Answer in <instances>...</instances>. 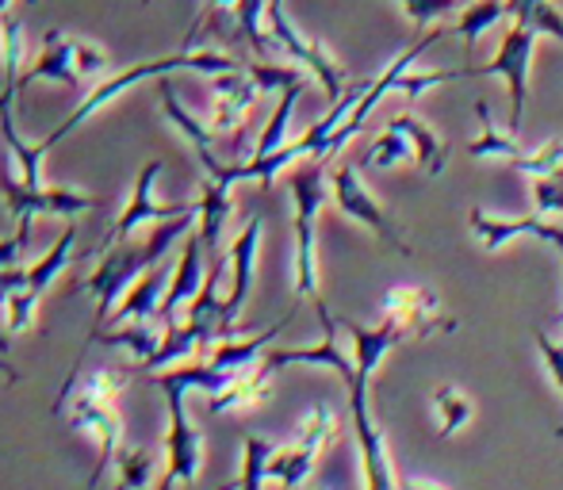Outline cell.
I'll use <instances>...</instances> for the list:
<instances>
[{
	"mask_svg": "<svg viewBox=\"0 0 563 490\" xmlns=\"http://www.w3.org/2000/svg\"><path fill=\"white\" fill-rule=\"evenodd\" d=\"M192 231H196V211H188V215L169 219V223H157L142 242L112 245V249L100 257V265L92 268V276L81 283V291H89V296L97 299V319H92L89 342L97 334H104L108 319H112L119 299L126 296V288H131L142 272H150L154 265H162V260L169 257L173 245L185 242ZM89 342H85V345H89Z\"/></svg>",
	"mask_w": 563,
	"mask_h": 490,
	"instance_id": "6da1fadb",
	"label": "cell"
},
{
	"mask_svg": "<svg viewBox=\"0 0 563 490\" xmlns=\"http://www.w3.org/2000/svg\"><path fill=\"white\" fill-rule=\"evenodd\" d=\"M238 69H245V62L230 58V54H219V51H177V54H165V58H150V62H139V66H131V69L108 74L104 81H97L92 89H85L81 104H77L74 112L66 115V123L54 126V131L46 134L43 142H38V149H43V154H51V149L58 146L66 134H74L85 120H92L97 112H104L112 100H119L123 92H131L139 81H150V77H169V74L219 77V74H238Z\"/></svg>",
	"mask_w": 563,
	"mask_h": 490,
	"instance_id": "7a4b0ae2",
	"label": "cell"
},
{
	"mask_svg": "<svg viewBox=\"0 0 563 490\" xmlns=\"http://www.w3.org/2000/svg\"><path fill=\"white\" fill-rule=\"evenodd\" d=\"M327 196H330L327 162H307L291 177V203H296V296L314 299V311L327 307L319 288V234H314Z\"/></svg>",
	"mask_w": 563,
	"mask_h": 490,
	"instance_id": "3957f363",
	"label": "cell"
},
{
	"mask_svg": "<svg viewBox=\"0 0 563 490\" xmlns=\"http://www.w3.org/2000/svg\"><path fill=\"white\" fill-rule=\"evenodd\" d=\"M108 69H112V58H108L104 46L69 35V31H46L38 58L31 62L27 74H20V89H31V85H38V81L66 85V89H85V85L104 81Z\"/></svg>",
	"mask_w": 563,
	"mask_h": 490,
	"instance_id": "277c9868",
	"label": "cell"
},
{
	"mask_svg": "<svg viewBox=\"0 0 563 490\" xmlns=\"http://www.w3.org/2000/svg\"><path fill=\"white\" fill-rule=\"evenodd\" d=\"M54 414H66L74 433H81L85 441L97 445V468L89 476V487H97L104 479V471L115 468L119 445H123V417L112 399L85 391V387H62V399L54 402Z\"/></svg>",
	"mask_w": 563,
	"mask_h": 490,
	"instance_id": "5b68a950",
	"label": "cell"
},
{
	"mask_svg": "<svg viewBox=\"0 0 563 490\" xmlns=\"http://www.w3.org/2000/svg\"><path fill=\"white\" fill-rule=\"evenodd\" d=\"M338 433H341V422H338L334 407H330V402H314L303 414V422H299L296 441L276 445L273 456H268V483H280L284 490H299L307 483V476L314 471L319 456L338 441Z\"/></svg>",
	"mask_w": 563,
	"mask_h": 490,
	"instance_id": "8992f818",
	"label": "cell"
},
{
	"mask_svg": "<svg viewBox=\"0 0 563 490\" xmlns=\"http://www.w3.org/2000/svg\"><path fill=\"white\" fill-rule=\"evenodd\" d=\"M265 23H268V35H273L276 51H280L288 62H296L303 74H311L314 81H319V89L327 92L330 100H341V92H345V74H341V62L319 43V38H307L303 31L288 20V12H284V0H268Z\"/></svg>",
	"mask_w": 563,
	"mask_h": 490,
	"instance_id": "52a82bcc",
	"label": "cell"
},
{
	"mask_svg": "<svg viewBox=\"0 0 563 490\" xmlns=\"http://www.w3.org/2000/svg\"><path fill=\"white\" fill-rule=\"evenodd\" d=\"M537 31L521 27V23H510L506 38L498 43L495 58L487 66H464L467 77H503L506 89H510V134L521 131V120H526V100H529V66H533V51H537Z\"/></svg>",
	"mask_w": 563,
	"mask_h": 490,
	"instance_id": "ba28073f",
	"label": "cell"
},
{
	"mask_svg": "<svg viewBox=\"0 0 563 490\" xmlns=\"http://www.w3.org/2000/svg\"><path fill=\"white\" fill-rule=\"evenodd\" d=\"M330 196H334L341 215H349L353 223H361L364 231H372L384 245H391L399 257H410V253H415L407 245V238L399 234V226L387 219V211L372 200V192L364 188V180H361V169H356L353 162L334 165V172H330Z\"/></svg>",
	"mask_w": 563,
	"mask_h": 490,
	"instance_id": "9c48e42d",
	"label": "cell"
},
{
	"mask_svg": "<svg viewBox=\"0 0 563 490\" xmlns=\"http://www.w3.org/2000/svg\"><path fill=\"white\" fill-rule=\"evenodd\" d=\"M162 169H165L162 157H154V162H146L139 169V180H134V188H131V200H126V208L119 211V219L112 226L115 245L134 242L146 226L169 223V219H180V215H188V211H196V200H188V203L157 200V177H162Z\"/></svg>",
	"mask_w": 563,
	"mask_h": 490,
	"instance_id": "30bf717a",
	"label": "cell"
},
{
	"mask_svg": "<svg viewBox=\"0 0 563 490\" xmlns=\"http://www.w3.org/2000/svg\"><path fill=\"white\" fill-rule=\"evenodd\" d=\"M165 479L180 487H196L203 468V433L192 425L185 407V391H165Z\"/></svg>",
	"mask_w": 563,
	"mask_h": 490,
	"instance_id": "8fae6325",
	"label": "cell"
},
{
	"mask_svg": "<svg viewBox=\"0 0 563 490\" xmlns=\"http://www.w3.org/2000/svg\"><path fill=\"white\" fill-rule=\"evenodd\" d=\"M349 410H353V433H356V448H361L364 490H399L391 456H387L384 430H379L368 410V379L361 376L353 379V387H349Z\"/></svg>",
	"mask_w": 563,
	"mask_h": 490,
	"instance_id": "7c38bea8",
	"label": "cell"
},
{
	"mask_svg": "<svg viewBox=\"0 0 563 490\" xmlns=\"http://www.w3.org/2000/svg\"><path fill=\"white\" fill-rule=\"evenodd\" d=\"M384 319L395 322L407 337L452 334L460 326L456 319L441 311L438 296L430 288H418V283H395L384 291Z\"/></svg>",
	"mask_w": 563,
	"mask_h": 490,
	"instance_id": "4fadbf2b",
	"label": "cell"
},
{
	"mask_svg": "<svg viewBox=\"0 0 563 490\" xmlns=\"http://www.w3.org/2000/svg\"><path fill=\"white\" fill-rule=\"evenodd\" d=\"M0 192L4 203L12 211V219H38V215H58V219H74L85 211L97 208V200L74 188H54V185H38L27 188L20 177H0Z\"/></svg>",
	"mask_w": 563,
	"mask_h": 490,
	"instance_id": "5bb4252c",
	"label": "cell"
},
{
	"mask_svg": "<svg viewBox=\"0 0 563 490\" xmlns=\"http://www.w3.org/2000/svg\"><path fill=\"white\" fill-rule=\"evenodd\" d=\"M319 322H322V342L319 345H296V349H273L265 353V365L268 368H288V365H307V368H330L334 376L345 383V391L353 387L356 379V360L345 357V349H341L338 342V319L327 311V307H319Z\"/></svg>",
	"mask_w": 563,
	"mask_h": 490,
	"instance_id": "9a60e30c",
	"label": "cell"
},
{
	"mask_svg": "<svg viewBox=\"0 0 563 490\" xmlns=\"http://www.w3.org/2000/svg\"><path fill=\"white\" fill-rule=\"evenodd\" d=\"M261 234H265V219L253 215L250 223L238 231V238L230 242L227 268H230V296L223 299V334H234V322L242 314L245 299L253 291V268H257V249Z\"/></svg>",
	"mask_w": 563,
	"mask_h": 490,
	"instance_id": "2e32d148",
	"label": "cell"
},
{
	"mask_svg": "<svg viewBox=\"0 0 563 490\" xmlns=\"http://www.w3.org/2000/svg\"><path fill=\"white\" fill-rule=\"evenodd\" d=\"M261 85L250 77V69H238V74H219L211 77V115L208 126L216 138H230L245 126V115L257 104Z\"/></svg>",
	"mask_w": 563,
	"mask_h": 490,
	"instance_id": "e0dca14e",
	"label": "cell"
},
{
	"mask_svg": "<svg viewBox=\"0 0 563 490\" xmlns=\"http://www.w3.org/2000/svg\"><path fill=\"white\" fill-rule=\"evenodd\" d=\"M173 272H177V265H173L169 257H165L162 265L150 268V272H142L139 280H134L131 288H126V296L119 299V307L112 311V319H108V326L162 319V307H165V296H169Z\"/></svg>",
	"mask_w": 563,
	"mask_h": 490,
	"instance_id": "ac0fdd59",
	"label": "cell"
},
{
	"mask_svg": "<svg viewBox=\"0 0 563 490\" xmlns=\"http://www.w3.org/2000/svg\"><path fill=\"white\" fill-rule=\"evenodd\" d=\"M467 226H472V234L479 238L483 249H503V245H510L514 238H541V242H552L560 249L563 245V226L549 223L544 215H526V219H506V215H487V211L475 208L472 215H467Z\"/></svg>",
	"mask_w": 563,
	"mask_h": 490,
	"instance_id": "d6986e66",
	"label": "cell"
},
{
	"mask_svg": "<svg viewBox=\"0 0 563 490\" xmlns=\"http://www.w3.org/2000/svg\"><path fill=\"white\" fill-rule=\"evenodd\" d=\"M203 238L200 234H188L185 238V253L177 260V272H173V283H169V296H165V307H162V326H173L180 311L192 307V299L200 296L203 280H208V265H203Z\"/></svg>",
	"mask_w": 563,
	"mask_h": 490,
	"instance_id": "ffe728a7",
	"label": "cell"
},
{
	"mask_svg": "<svg viewBox=\"0 0 563 490\" xmlns=\"http://www.w3.org/2000/svg\"><path fill=\"white\" fill-rule=\"evenodd\" d=\"M338 326L353 337V360H356V376H361V379L376 376V368L384 365L387 353H391L395 345L407 342V334H402V330L395 326V322H387V319L379 322V326H361V322L341 319Z\"/></svg>",
	"mask_w": 563,
	"mask_h": 490,
	"instance_id": "44dd1931",
	"label": "cell"
},
{
	"mask_svg": "<svg viewBox=\"0 0 563 490\" xmlns=\"http://www.w3.org/2000/svg\"><path fill=\"white\" fill-rule=\"evenodd\" d=\"M230 211H234V185L203 177L200 196H196V234L203 238V249L208 253H219Z\"/></svg>",
	"mask_w": 563,
	"mask_h": 490,
	"instance_id": "7402d4cb",
	"label": "cell"
},
{
	"mask_svg": "<svg viewBox=\"0 0 563 490\" xmlns=\"http://www.w3.org/2000/svg\"><path fill=\"white\" fill-rule=\"evenodd\" d=\"M273 394V368L261 360V365L245 368L242 376H234L219 394H208L211 414H234V410H253Z\"/></svg>",
	"mask_w": 563,
	"mask_h": 490,
	"instance_id": "603a6c76",
	"label": "cell"
},
{
	"mask_svg": "<svg viewBox=\"0 0 563 490\" xmlns=\"http://www.w3.org/2000/svg\"><path fill=\"white\" fill-rule=\"evenodd\" d=\"M15 92H20V89H12V85H4V89H0V134H4L8 149H12L15 169H20V180L27 188H38V185H43V157L46 154L38 146H31V142H23L20 131H15V115H12Z\"/></svg>",
	"mask_w": 563,
	"mask_h": 490,
	"instance_id": "cb8c5ba5",
	"label": "cell"
},
{
	"mask_svg": "<svg viewBox=\"0 0 563 490\" xmlns=\"http://www.w3.org/2000/svg\"><path fill=\"white\" fill-rule=\"evenodd\" d=\"M391 126L395 131H402L410 138V149H415V162L422 165L426 177H441V172L449 169V142L441 138L433 126H426L418 120L415 112H399L391 115Z\"/></svg>",
	"mask_w": 563,
	"mask_h": 490,
	"instance_id": "d4e9b609",
	"label": "cell"
},
{
	"mask_svg": "<svg viewBox=\"0 0 563 490\" xmlns=\"http://www.w3.org/2000/svg\"><path fill=\"white\" fill-rule=\"evenodd\" d=\"M74 245H77V226L69 223L66 231H62V238L51 245V249L43 253V257L35 260V265L27 268V280H23V291H27L35 303H43L46 291L58 283V276L69 268V260H74Z\"/></svg>",
	"mask_w": 563,
	"mask_h": 490,
	"instance_id": "484cf974",
	"label": "cell"
},
{
	"mask_svg": "<svg viewBox=\"0 0 563 490\" xmlns=\"http://www.w3.org/2000/svg\"><path fill=\"white\" fill-rule=\"evenodd\" d=\"M162 112L169 115V123L177 126V131L188 138V146L196 149V157H200L203 172H216L219 165H223V162H219V157H216V149H211V138H216V134H211V126L203 123V120H196V115L188 112V108L180 104V100L173 97L169 89L162 92Z\"/></svg>",
	"mask_w": 563,
	"mask_h": 490,
	"instance_id": "4316f807",
	"label": "cell"
},
{
	"mask_svg": "<svg viewBox=\"0 0 563 490\" xmlns=\"http://www.w3.org/2000/svg\"><path fill=\"white\" fill-rule=\"evenodd\" d=\"M162 337H165V326L162 322H123V326H108V337L104 345H119V349L131 353V368H142L157 349H162Z\"/></svg>",
	"mask_w": 563,
	"mask_h": 490,
	"instance_id": "83f0119b",
	"label": "cell"
},
{
	"mask_svg": "<svg viewBox=\"0 0 563 490\" xmlns=\"http://www.w3.org/2000/svg\"><path fill=\"white\" fill-rule=\"evenodd\" d=\"M475 115H479V138H472L467 142V157H475V162H487V157H495V162H506V165H514L518 162L521 154H526V149L518 146V138H514L510 131H498V123L490 120V108L483 104H475Z\"/></svg>",
	"mask_w": 563,
	"mask_h": 490,
	"instance_id": "f1b7e54d",
	"label": "cell"
},
{
	"mask_svg": "<svg viewBox=\"0 0 563 490\" xmlns=\"http://www.w3.org/2000/svg\"><path fill=\"white\" fill-rule=\"evenodd\" d=\"M303 89H307V81H296L280 92V104H276L273 120H268V126L261 131L257 146L250 149L253 162H265V157L280 154V149L288 146V123H291V115H296V104H299V97H303Z\"/></svg>",
	"mask_w": 563,
	"mask_h": 490,
	"instance_id": "f546056e",
	"label": "cell"
},
{
	"mask_svg": "<svg viewBox=\"0 0 563 490\" xmlns=\"http://www.w3.org/2000/svg\"><path fill=\"white\" fill-rule=\"evenodd\" d=\"M433 414H438V437L449 441L475 417V402H472V394L460 391L456 383H441L438 391H433Z\"/></svg>",
	"mask_w": 563,
	"mask_h": 490,
	"instance_id": "4dcf8cb0",
	"label": "cell"
},
{
	"mask_svg": "<svg viewBox=\"0 0 563 490\" xmlns=\"http://www.w3.org/2000/svg\"><path fill=\"white\" fill-rule=\"evenodd\" d=\"M498 20H510V0H472V4L460 12L456 20V35L467 51H475V43L483 38V31H490Z\"/></svg>",
	"mask_w": 563,
	"mask_h": 490,
	"instance_id": "1f68e13d",
	"label": "cell"
},
{
	"mask_svg": "<svg viewBox=\"0 0 563 490\" xmlns=\"http://www.w3.org/2000/svg\"><path fill=\"white\" fill-rule=\"evenodd\" d=\"M510 20L563 43V12L556 0H510Z\"/></svg>",
	"mask_w": 563,
	"mask_h": 490,
	"instance_id": "d6a6232c",
	"label": "cell"
},
{
	"mask_svg": "<svg viewBox=\"0 0 563 490\" xmlns=\"http://www.w3.org/2000/svg\"><path fill=\"white\" fill-rule=\"evenodd\" d=\"M157 476V453L150 448H123L115 456V490H146Z\"/></svg>",
	"mask_w": 563,
	"mask_h": 490,
	"instance_id": "836d02e7",
	"label": "cell"
},
{
	"mask_svg": "<svg viewBox=\"0 0 563 490\" xmlns=\"http://www.w3.org/2000/svg\"><path fill=\"white\" fill-rule=\"evenodd\" d=\"M402 162H415V149H410V138L402 131H395L391 123L379 131V138L372 142V149L364 154V169H395Z\"/></svg>",
	"mask_w": 563,
	"mask_h": 490,
	"instance_id": "e575fe53",
	"label": "cell"
},
{
	"mask_svg": "<svg viewBox=\"0 0 563 490\" xmlns=\"http://www.w3.org/2000/svg\"><path fill=\"white\" fill-rule=\"evenodd\" d=\"M514 169L526 172V177H552V172L563 169V142H544L541 149H533V154H521L518 162H514Z\"/></svg>",
	"mask_w": 563,
	"mask_h": 490,
	"instance_id": "d590c367",
	"label": "cell"
},
{
	"mask_svg": "<svg viewBox=\"0 0 563 490\" xmlns=\"http://www.w3.org/2000/svg\"><path fill=\"white\" fill-rule=\"evenodd\" d=\"M464 77H467L464 69H433V74H407L395 92H402V100H407V104H415V100L422 97L426 89H438V85H449V81H464Z\"/></svg>",
	"mask_w": 563,
	"mask_h": 490,
	"instance_id": "8d00e7d4",
	"label": "cell"
},
{
	"mask_svg": "<svg viewBox=\"0 0 563 490\" xmlns=\"http://www.w3.org/2000/svg\"><path fill=\"white\" fill-rule=\"evenodd\" d=\"M533 203H537V215L563 211V169L552 172V177H537L533 180Z\"/></svg>",
	"mask_w": 563,
	"mask_h": 490,
	"instance_id": "74e56055",
	"label": "cell"
},
{
	"mask_svg": "<svg viewBox=\"0 0 563 490\" xmlns=\"http://www.w3.org/2000/svg\"><path fill=\"white\" fill-rule=\"evenodd\" d=\"M537 349H541V360L549 368L552 383L563 391V342H552L549 334H537Z\"/></svg>",
	"mask_w": 563,
	"mask_h": 490,
	"instance_id": "f35d334b",
	"label": "cell"
},
{
	"mask_svg": "<svg viewBox=\"0 0 563 490\" xmlns=\"http://www.w3.org/2000/svg\"><path fill=\"white\" fill-rule=\"evenodd\" d=\"M399 490H452V487L438 483V479H426V476H410V479H402Z\"/></svg>",
	"mask_w": 563,
	"mask_h": 490,
	"instance_id": "ab89813d",
	"label": "cell"
},
{
	"mask_svg": "<svg viewBox=\"0 0 563 490\" xmlns=\"http://www.w3.org/2000/svg\"><path fill=\"white\" fill-rule=\"evenodd\" d=\"M0 376H4V379H8V383H20V371H15L12 365H8V360H4V357H0Z\"/></svg>",
	"mask_w": 563,
	"mask_h": 490,
	"instance_id": "60d3db41",
	"label": "cell"
},
{
	"mask_svg": "<svg viewBox=\"0 0 563 490\" xmlns=\"http://www.w3.org/2000/svg\"><path fill=\"white\" fill-rule=\"evenodd\" d=\"M12 4H15V0H0V15H8V12H12Z\"/></svg>",
	"mask_w": 563,
	"mask_h": 490,
	"instance_id": "b9f144b4",
	"label": "cell"
},
{
	"mask_svg": "<svg viewBox=\"0 0 563 490\" xmlns=\"http://www.w3.org/2000/svg\"><path fill=\"white\" fill-rule=\"evenodd\" d=\"M560 257H563V245H560Z\"/></svg>",
	"mask_w": 563,
	"mask_h": 490,
	"instance_id": "7bdbcfd3",
	"label": "cell"
},
{
	"mask_svg": "<svg viewBox=\"0 0 563 490\" xmlns=\"http://www.w3.org/2000/svg\"><path fill=\"white\" fill-rule=\"evenodd\" d=\"M319 490H327V487H319Z\"/></svg>",
	"mask_w": 563,
	"mask_h": 490,
	"instance_id": "ee69618b",
	"label": "cell"
},
{
	"mask_svg": "<svg viewBox=\"0 0 563 490\" xmlns=\"http://www.w3.org/2000/svg\"><path fill=\"white\" fill-rule=\"evenodd\" d=\"M0 20H4V15H0Z\"/></svg>",
	"mask_w": 563,
	"mask_h": 490,
	"instance_id": "f6af8a7d",
	"label": "cell"
}]
</instances>
